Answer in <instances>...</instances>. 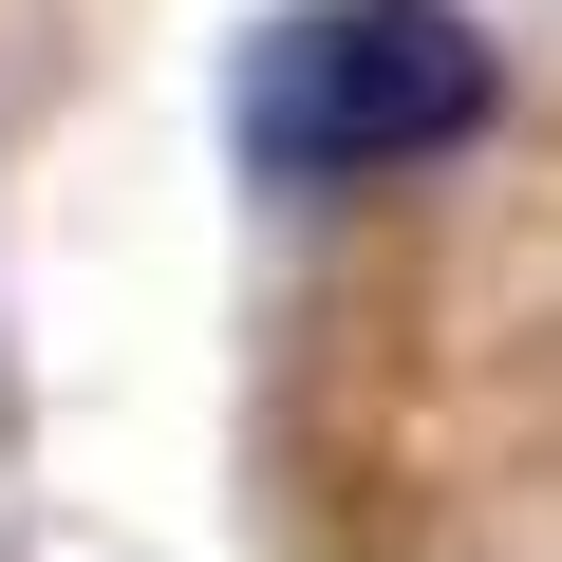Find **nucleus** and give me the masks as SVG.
<instances>
[{"label": "nucleus", "instance_id": "nucleus-1", "mask_svg": "<svg viewBox=\"0 0 562 562\" xmlns=\"http://www.w3.org/2000/svg\"><path fill=\"white\" fill-rule=\"evenodd\" d=\"M487 113H506V76H487V38L450 0H301L225 76V150L262 188H375V169L469 150Z\"/></svg>", "mask_w": 562, "mask_h": 562}]
</instances>
